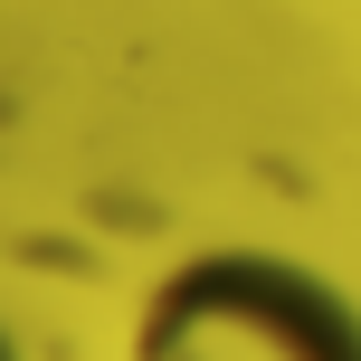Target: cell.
Here are the masks:
<instances>
[{"label": "cell", "mask_w": 361, "mask_h": 361, "mask_svg": "<svg viewBox=\"0 0 361 361\" xmlns=\"http://www.w3.org/2000/svg\"><path fill=\"white\" fill-rule=\"evenodd\" d=\"M133 361H361V314L267 247H209L143 295Z\"/></svg>", "instance_id": "obj_1"}]
</instances>
